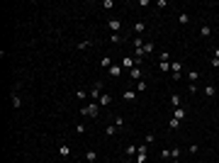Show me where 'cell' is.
I'll use <instances>...</instances> for the list:
<instances>
[{
	"mask_svg": "<svg viewBox=\"0 0 219 163\" xmlns=\"http://www.w3.org/2000/svg\"><path fill=\"white\" fill-rule=\"evenodd\" d=\"M98 161V153L95 151H88V156H85V163H95Z\"/></svg>",
	"mask_w": 219,
	"mask_h": 163,
	"instance_id": "obj_14",
	"label": "cell"
},
{
	"mask_svg": "<svg viewBox=\"0 0 219 163\" xmlns=\"http://www.w3.org/2000/svg\"><path fill=\"white\" fill-rule=\"evenodd\" d=\"M171 71L173 73H180V63H171Z\"/></svg>",
	"mask_w": 219,
	"mask_h": 163,
	"instance_id": "obj_26",
	"label": "cell"
},
{
	"mask_svg": "<svg viewBox=\"0 0 219 163\" xmlns=\"http://www.w3.org/2000/svg\"><path fill=\"white\" fill-rule=\"evenodd\" d=\"M171 163H180V161H178V158H173V161H171Z\"/></svg>",
	"mask_w": 219,
	"mask_h": 163,
	"instance_id": "obj_28",
	"label": "cell"
},
{
	"mask_svg": "<svg viewBox=\"0 0 219 163\" xmlns=\"http://www.w3.org/2000/svg\"><path fill=\"white\" fill-rule=\"evenodd\" d=\"M144 29H146V25H144V22H136V25H134V32H136V34H141Z\"/></svg>",
	"mask_w": 219,
	"mask_h": 163,
	"instance_id": "obj_17",
	"label": "cell"
},
{
	"mask_svg": "<svg viewBox=\"0 0 219 163\" xmlns=\"http://www.w3.org/2000/svg\"><path fill=\"white\" fill-rule=\"evenodd\" d=\"M129 75L134 78V80H136V83H139V80H141V68H139V66H134V68L129 71Z\"/></svg>",
	"mask_w": 219,
	"mask_h": 163,
	"instance_id": "obj_6",
	"label": "cell"
},
{
	"mask_svg": "<svg viewBox=\"0 0 219 163\" xmlns=\"http://www.w3.org/2000/svg\"><path fill=\"white\" fill-rule=\"evenodd\" d=\"M58 156H63V158H68V156H71V148L66 146V144H63V146H58Z\"/></svg>",
	"mask_w": 219,
	"mask_h": 163,
	"instance_id": "obj_10",
	"label": "cell"
},
{
	"mask_svg": "<svg viewBox=\"0 0 219 163\" xmlns=\"http://www.w3.org/2000/svg\"><path fill=\"white\" fill-rule=\"evenodd\" d=\"M110 102H112V95L102 93V95H100V100H98V105H110Z\"/></svg>",
	"mask_w": 219,
	"mask_h": 163,
	"instance_id": "obj_8",
	"label": "cell"
},
{
	"mask_svg": "<svg viewBox=\"0 0 219 163\" xmlns=\"http://www.w3.org/2000/svg\"><path fill=\"white\" fill-rule=\"evenodd\" d=\"M102 7H105V10H110V7H115V2H112V0H105V2H102Z\"/></svg>",
	"mask_w": 219,
	"mask_h": 163,
	"instance_id": "obj_24",
	"label": "cell"
},
{
	"mask_svg": "<svg viewBox=\"0 0 219 163\" xmlns=\"http://www.w3.org/2000/svg\"><path fill=\"white\" fill-rule=\"evenodd\" d=\"M171 102H173V107H180V97H178L175 93H173V95H171Z\"/></svg>",
	"mask_w": 219,
	"mask_h": 163,
	"instance_id": "obj_19",
	"label": "cell"
},
{
	"mask_svg": "<svg viewBox=\"0 0 219 163\" xmlns=\"http://www.w3.org/2000/svg\"><path fill=\"white\" fill-rule=\"evenodd\" d=\"M168 127H171V129H178V127H180V122H178V119H171V122H168Z\"/></svg>",
	"mask_w": 219,
	"mask_h": 163,
	"instance_id": "obj_20",
	"label": "cell"
},
{
	"mask_svg": "<svg viewBox=\"0 0 219 163\" xmlns=\"http://www.w3.org/2000/svg\"><path fill=\"white\" fill-rule=\"evenodd\" d=\"M195 163H202V161H195Z\"/></svg>",
	"mask_w": 219,
	"mask_h": 163,
	"instance_id": "obj_30",
	"label": "cell"
},
{
	"mask_svg": "<svg viewBox=\"0 0 219 163\" xmlns=\"http://www.w3.org/2000/svg\"><path fill=\"white\" fill-rule=\"evenodd\" d=\"M153 139H156V134H153V132L146 134V144H153Z\"/></svg>",
	"mask_w": 219,
	"mask_h": 163,
	"instance_id": "obj_23",
	"label": "cell"
},
{
	"mask_svg": "<svg viewBox=\"0 0 219 163\" xmlns=\"http://www.w3.org/2000/svg\"><path fill=\"white\" fill-rule=\"evenodd\" d=\"M124 163H136V161H124Z\"/></svg>",
	"mask_w": 219,
	"mask_h": 163,
	"instance_id": "obj_29",
	"label": "cell"
},
{
	"mask_svg": "<svg viewBox=\"0 0 219 163\" xmlns=\"http://www.w3.org/2000/svg\"><path fill=\"white\" fill-rule=\"evenodd\" d=\"M100 90H102V83H95L93 90H90V97H93V100H100Z\"/></svg>",
	"mask_w": 219,
	"mask_h": 163,
	"instance_id": "obj_4",
	"label": "cell"
},
{
	"mask_svg": "<svg viewBox=\"0 0 219 163\" xmlns=\"http://www.w3.org/2000/svg\"><path fill=\"white\" fill-rule=\"evenodd\" d=\"M136 151H139L136 146H127V156H136Z\"/></svg>",
	"mask_w": 219,
	"mask_h": 163,
	"instance_id": "obj_22",
	"label": "cell"
},
{
	"mask_svg": "<svg viewBox=\"0 0 219 163\" xmlns=\"http://www.w3.org/2000/svg\"><path fill=\"white\" fill-rule=\"evenodd\" d=\"M20 105H22V100H20V95H17V93H12V107L17 110Z\"/></svg>",
	"mask_w": 219,
	"mask_h": 163,
	"instance_id": "obj_16",
	"label": "cell"
},
{
	"mask_svg": "<svg viewBox=\"0 0 219 163\" xmlns=\"http://www.w3.org/2000/svg\"><path fill=\"white\" fill-rule=\"evenodd\" d=\"M200 34L202 37H212V27H200Z\"/></svg>",
	"mask_w": 219,
	"mask_h": 163,
	"instance_id": "obj_18",
	"label": "cell"
},
{
	"mask_svg": "<svg viewBox=\"0 0 219 163\" xmlns=\"http://www.w3.org/2000/svg\"><path fill=\"white\" fill-rule=\"evenodd\" d=\"M188 22H190V15H188V12H183V15H180V25H188Z\"/></svg>",
	"mask_w": 219,
	"mask_h": 163,
	"instance_id": "obj_21",
	"label": "cell"
},
{
	"mask_svg": "<svg viewBox=\"0 0 219 163\" xmlns=\"http://www.w3.org/2000/svg\"><path fill=\"white\" fill-rule=\"evenodd\" d=\"M134 66H136V61H134V59H129V56H127V59H122V68H129V71H131Z\"/></svg>",
	"mask_w": 219,
	"mask_h": 163,
	"instance_id": "obj_7",
	"label": "cell"
},
{
	"mask_svg": "<svg viewBox=\"0 0 219 163\" xmlns=\"http://www.w3.org/2000/svg\"><path fill=\"white\" fill-rule=\"evenodd\" d=\"M146 88H148V85H146L144 80H139V83H136V85H134V90H136V93H144Z\"/></svg>",
	"mask_w": 219,
	"mask_h": 163,
	"instance_id": "obj_15",
	"label": "cell"
},
{
	"mask_svg": "<svg viewBox=\"0 0 219 163\" xmlns=\"http://www.w3.org/2000/svg\"><path fill=\"white\" fill-rule=\"evenodd\" d=\"M117 129H119L117 124H107V129H105V134H107V136H115V134H117Z\"/></svg>",
	"mask_w": 219,
	"mask_h": 163,
	"instance_id": "obj_13",
	"label": "cell"
},
{
	"mask_svg": "<svg viewBox=\"0 0 219 163\" xmlns=\"http://www.w3.org/2000/svg\"><path fill=\"white\" fill-rule=\"evenodd\" d=\"M110 75L112 78H119L122 75V66H110Z\"/></svg>",
	"mask_w": 219,
	"mask_h": 163,
	"instance_id": "obj_9",
	"label": "cell"
},
{
	"mask_svg": "<svg viewBox=\"0 0 219 163\" xmlns=\"http://www.w3.org/2000/svg\"><path fill=\"white\" fill-rule=\"evenodd\" d=\"M173 117L178 119V122H183V119L188 117V112H185V107H175V112H173Z\"/></svg>",
	"mask_w": 219,
	"mask_h": 163,
	"instance_id": "obj_3",
	"label": "cell"
},
{
	"mask_svg": "<svg viewBox=\"0 0 219 163\" xmlns=\"http://www.w3.org/2000/svg\"><path fill=\"white\" fill-rule=\"evenodd\" d=\"M214 59H219V46H217V49H214Z\"/></svg>",
	"mask_w": 219,
	"mask_h": 163,
	"instance_id": "obj_27",
	"label": "cell"
},
{
	"mask_svg": "<svg viewBox=\"0 0 219 163\" xmlns=\"http://www.w3.org/2000/svg\"><path fill=\"white\" fill-rule=\"evenodd\" d=\"M107 27L112 29V34H117V32L122 29V22H119V20H110V22H107Z\"/></svg>",
	"mask_w": 219,
	"mask_h": 163,
	"instance_id": "obj_5",
	"label": "cell"
},
{
	"mask_svg": "<svg viewBox=\"0 0 219 163\" xmlns=\"http://www.w3.org/2000/svg\"><path fill=\"white\" fill-rule=\"evenodd\" d=\"M146 151H148V144H141L139 151H136V158H134V161L136 163H146Z\"/></svg>",
	"mask_w": 219,
	"mask_h": 163,
	"instance_id": "obj_2",
	"label": "cell"
},
{
	"mask_svg": "<svg viewBox=\"0 0 219 163\" xmlns=\"http://www.w3.org/2000/svg\"><path fill=\"white\" fill-rule=\"evenodd\" d=\"M204 95H207V97H214V95H217V88H214V85H204Z\"/></svg>",
	"mask_w": 219,
	"mask_h": 163,
	"instance_id": "obj_11",
	"label": "cell"
},
{
	"mask_svg": "<svg viewBox=\"0 0 219 163\" xmlns=\"http://www.w3.org/2000/svg\"><path fill=\"white\" fill-rule=\"evenodd\" d=\"M122 97H124V100H134V97H136V90H124V93H122Z\"/></svg>",
	"mask_w": 219,
	"mask_h": 163,
	"instance_id": "obj_12",
	"label": "cell"
},
{
	"mask_svg": "<svg viewBox=\"0 0 219 163\" xmlns=\"http://www.w3.org/2000/svg\"><path fill=\"white\" fill-rule=\"evenodd\" d=\"M161 71H171V63L168 61H161Z\"/></svg>",
	"mask_w": 219,
	"mask_h": 163,
	"instance_id": "obj_25",
	"label": "cell"
},
{
	"mask_svg": "<svg viewBox=\"0 0 219 163\" xmlns=\"http://www.w3.org/2000/svg\"><path fill=\"white\" fill-rule=\"evenodd\" d=\"M80 112H83L85 117H98V112H100V105H98V102L85 105V107H80Z\"/></svg>",
	"mask_w": 219,
	"mask_h": 163,
	"instance_id": "obj_1",
	"label": "cell"
}]
</instances>
